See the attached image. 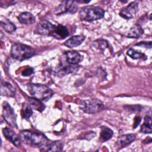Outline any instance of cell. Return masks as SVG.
<instances>
[{
	"label": "cell",
	"mask_w": 152,
	"mask_h": 152,
	"mask_svg": "<svg viewBox=\"0 0 152 152\" xmlns=\"http://www.w3.org/2000/svg\"><path fill=\"white\" fill-rule=\"evenodd\" d=\"M19 137L25 144L37 147H44L49 144V140L43 134L28 130H23L19 133Z\"/></svg>",
	"instance_id": "1"
},
{
	"label": "cell",
	"mask_w": 152,
	"mask_h": 152,
	"mask_svg": "<svg viewBox=\"0 0 152 152\" xmlns=\"http://www.w3.org/2000/svg\"><path fill=\"white\" fill-rule=\"evenodd\" d=\"M11 55L13 58L22 61L33 56L35 55V50L28 45L15 43L11 46Z\"/></svg>",
	"instance_id": "2"
},
{
	"label": "cell",
	"mask_w": 152,
	"mask_h": 152,
	"mask_svg": "<svg viewBox=\"0 0 152 152\" xmlns=\"http://www.w3.org/2000/svg\"><path fill=\"white\" fill-rule=\"evenodd\" d=\"M28 91L31 96L40 101L49 100L53 96V91L46 86L40 84H29Z\"/></svg>",
	"instance_id": "3"
},
{
	"label": "cell",
	"mask_w": 152,
	"mask_h": 152,
	"mask_svg": "<svg viewBox=\"0 0 152 152\" xmlns=\"http://www.w3.org/2000/svg\"><path fill=\"white\" fill-rule=\"evenodd\" d=\"M104 15V11L102 8L93 5L84 7L79 12L80 19L87 21H93L101 19Z\"/></svg>",
	"instance_id": "4"
},
{
	"label": "cell",
	"mask_w": 152,
	"mask_h": 152,
	"mask_svg": "<svg viewBox=\"0 0 152 152\" xmlns=\"http://www.w3.org/2000/svg\"><path fill=\"white\" fill-rule=\"evenodd\" d=\"M80 109L87 113H96L101 111L104 105L102 101L97 99L83 100L80 104Z\"/></svg>",
	"instance_id": "5"
},
{
	"label": "cell",
	"mask_w": 152,
	"mask_h": 152,
	"mask_svg": "<svg viewBox=\"0 0 152 152\" xmlns=\"http://www.w3.org/2000/svg\"><path fill=\"white\" fill-rule=\"evenodd\" d=\"M78 9L76 1H64L56 8L55 14L62 15L65 13L74 14Z\"/></svg>",
	"instance_id": "6"
},
{
	"label": "cell",
	"mask_w": 152,
	"mask_h": 152,
	"mask_svg": "<svg viewBox=\"0 0 152 152\" xmlns=\"http://www.w3.org/2000/svg\"><path fill=\"white\" fill-rule=\"evenodd\" d=\"M2 107V116L7 123L12 127H17V117L13 109L7 102H4Z\"/></svg>",
	"instance_id": "7"
},
{
	"label": "cell",
	"mask_w": 152,
	"mask_h": 152,
	"mask_svg": "<svg viewBox=\"0 0 152 152\" xmlns=\"http://www.w3.org/2000/svg\"><path fill=\"white\" fill-rule=\"evenodd\" d=\"M138 10V4L136 1L131 2L126 7H124L119 12V15L124 18L129 20L135 15Z\"/></svg>",
	"instance_id": "8"
},
{
	"label": "cell",
	"mask_w": 152,
	"mask_h": 152,
	"mask_svg": "<svg viewBox=\"0 0 152 152\" xmlns=\"http://www.w3.org/2000/svg\"><path fill=\"white\" fill-rule=\"evenodd\" d=\"M55 28V25L48 21L43 20L39 23L36 26V31L37 34L52 36Z\"/></svg>",
	"instance_id": "9"
},
{
	"label": "cell",
	"mask_w": 152,
	"mask_h": 152,
	"mask_svg": "<svg viewBox=\"0 0 152 152\" xmlns=\"http://www.w3.org/2000/svg\"><path fill=\"white\" fill-rule=\"evenodd\" d=\"M135 140V135L132 134L122 135L118 137L116 142V146L120 149L130 144Z\"/></svg>",
	"instance_id": "10"
},
{
	"label": "cell",
	"mask_w": 152,
	"mask_h": 152,
	"mask_svg": "<svg viewBox=\"0 0 152 152\" xmlns=\"http://www.w3.org/2000/svg\"><path fill=\"white\" fill-rule=\"evenodd\" d=\"M2 132L4 137L10 141L16 147H19L21 144V140L19 135H17L12 130L8 128H4L2 129Z\"/></svg>",
	"instance_id": "11"
},
{
	"label": "cell",
	"mask_w": 152,
	"mask_h": 152,
	"mask_svg": "<svg viewBox=\"0 0 152 152\" xmlns=\"http://www.w3.org/2000/svg\"><path fill=\"white\" fill-rule=\"evenodd\" d=\"M69 35V31L68 28L61 24L55 25L54 31L52 34V36L56 39L61 40L64 39Z\"/></svg>",
	"instance_id": "12"
},
{
	"label": "cell",
	"mask_w": 152,
	"mask_h": 152,
	"mask_svg": "<svg viewBox=\"0 0 152 152\" xmlns=\"http://www.w3.org/2000/svg\"><path fill=\"white\" fill-rule=\"evenodd\" d=\"M66 60L69 64L77 65L83 60V56L77 52L67 51L64 53Z\"/></svg>",
	"instance_id": "13"
},
{
	"label": "cell",
	"mask_w": 152,
	"mask_h": 152,
	"mask_svg": "<svg viewBox=\"0 0 152 152\" xmlns=\"http://www.w3.org/2000/svg\"><path fill=\"white\" fill-rule=\"evenodd\" d=\"M84 39L85 37L83 36H74L66 40L64 43V45L69 48H73L80 45L84 40Z\"/></svg>",
	"instance_id": "14"
},
{
	"label": "cell",
	"mask_w": 152,
	"mask_h": 152,
	"mask_svg": "<svg viewBox=\"0 0 152 152\" xmlns=\"http://www.w3.org/2000/svg\"><path fill=\"white\" fill-rule=\"evenodd\" d=\"M1 91L2 96L14 97L15 94V90L13 86L7 82H2Z\"/></svg>",
	"instance_id": "15"
},
{
	"label": "cell",
	"mask_w": 152,
	"mask_h": 152,
	"mask_svg": "<svg viewBox=\"0 0 152 152\" xmlns=\"http://www.w3.org/2000/svg\"><path fill=\"white\" fill-rule=\"evenodd\" d=\"M144 33V30L142 27L138 24H134L128 31L126 36L130 38H138Z\"/></svg>",
	"instance_id": "16"
},
{
	"label": "cell",
	"mask_w": 152,
	"mask_h": 152,
	"mask_svg": "<svg viewBox=\"0 0 152 152\" xmlns=\"http://www.w3.org/2000/svg\"><path fill=\"white\" fill-rule=\"evenodd\" d=\"M18 21L24 24H31L35 22V18L33 14L28 12H22L18 16Z\"/></svg>",
	"instance_id": "17"
},
{
	"label": "cell",
	"mask_w": 152,
	"mask_h": 152,
	"mask_svg": "<svg viewBox=\"0 0 152 152\" xmlns=\"http://www.w3.org/2000/svg\"><path fill=\"white\" fill-rule=\"evenodd\" d=\"M79 66L77 65L69 64L67 66H64L57 71V75L59 77H63L66 74L72 73L78 71Z\"/></svg>",
	"instance_id": "18"
},
{
	"label": "cell",
	"mask_w": 152,
	"mask_h": 152,
	"mask_svg": "<svg viewBox=\"0 0 152 152\" xmlns=\"http://www.w3.org/2000/svg\"><path fill=\"white\" fill-rule=\"evenodd\" d=\"M113 131L109 128L103 126L101 127L100 133V140L102 142H104L109 140L113 136Z\"/></svg>",
	"instance_id": "19"
},
{
	"label": "cell",
	"mask_w": 152,
	"mask_h": 152,
	"mask_svg": "<svg viewBox=\"0 0 152 152\" xmlns=\"http://www.w3.org/2000/svg\"><path fill=\"white\" fill-rule=\"evenodd\" d=\"M28 101L31 107L35 110H39L40 112H42L45 108V106L42 103V101L37 100L34 97H28Z\"/></svg>",
	"instance_id": "20"
},
{
	"label": "cell",
	"mask_w": 152,
	"mask_h": 152,
	"mask_svg": "<svg viewBox=\"0 0 152 152\" xmlns=\"http://www.w3.org/2000/svg\"><path fill=\"white\" fill-rule=\"evenodd\" d=\"M64 145L61 141H56L52 143H49L45 150L48 151H61L63 150Z\"/></svg>",
	"instance_id": "21"
},
{
	"label": "cell",
	"mask_w": 152,
	"mask_h": 152,
	"mask_svg": "<svg viewBox=\"0 0 152 152\" xmlns=\"http://www.w3.org/2000/svg\"><path fill=\"white\" fill-rule=\"evenodd\" d=\"M1 25L3 29L8 33H12L16 30V26L7 18L2 19Z\"/></svg>",
	"instance_id": "22"
},
{
	"label": "cell",
	"mask_w": 152,
	"mask_h": 152,
	"mask_svg": "<svg viewBox=\"0 0 152 152\" xmlns=\"http://www.w3.org/2000/svg\"><path fill=\"white\" fill-rule=\"evenodd\" d=\"M140 131L145 134L151 133V119L149 116H146L144 118V122L141 127Z\"/></svg>",
	"instance_id": "23"
},
{
	"label": "cell",
	"mask_w": 152,
	"mask_h": 152,
	"mask_svg": "<svg viewBox=\"0 0 152 152\" xmlns=\"http://www.w3.org/2000/svg\"><path fill=\"white\" fill-rule=\"evenodd\" d=\"M33 113L32 107L27 103H23L21 107V115L24 119H28Z\"/></svg>",
	"instance_id": "24"
},
{
	"label": "cell",
	"mask_w": 152,
	"mask_h": 152,
	"mask_svg": "<svg viewBox=\"0 0 152 152\" xmlns=\"http://www.w3.org/2000/svg\"><path fill=\"white\" fill-rule=\"evenodd\" d=\"M127 55H128L129 57H131V58L134 59H143L144 58H145L146 59V56L140 52H138L132 48L128 49V50L126 52Z\"/></svg>",
	"instance_id": "25"
},
{
	"label": "cell",
	"mask_w": 152,
	"mask_h": 152,
	"mask_svg": "<svg viewBox=\"0 0 152 152\" xmlns=\"http://www.w3.org/2000/svg\"><path fill=\"white\" fill-rule=\"evenodd\" d=\"M94 46L101 50H104L106 48L109 47V45L106 40L103 39H99L93 42Z\"/></svg>",
	"instance_id": "26"
},
{
	"label": "cell",
	"mask_w": 152,
	"mask_h": 152,
	"mask_svg": "<svg viewBox=\"0 0 152 152\" xmlns=\"http://www.w3.org/2000/svg\"><path fill=\"white\" fill-rule=\"evenodd\" d=\"M33 71H34L33 68L29 66V67H27V68H26L24 71H23L21 72V74H22V75L24 76V77H27V76L31 75L33 73Z\"/></svg>",
	"instance_id": "27"
},
{
	"label": "cell",
	"mask_w": 152,
	"mask_h": 152,
	"mask_svg": "<svg viewBox=\"0 0 152 152\" xmlns=\"http://www.w3.org/2000/svg\"><path fill=\"white\" fill-rule=\"evenodd\" d=\"M141 119V118L138 116H137L135 117L134 118V128H135L136 127H137L139 125V124L140 123Z\"/></svg>",
	"instance_id": "28"
},
{
	"label": "cell",
	"mask_w": 152,
	"mask_h": 152,
	"mask_svg": "<svg viewBox=\"0 0 152 152\" xmlns=\"http://www.w3.org/2000/svg\"><path fill=\"white\" fill-rule=\"evenodd\" d=\"M148 45H151V42H140L139 43L136 44V45H138V46H144L145 48H151L150 46H148Z\"/></svg>",
	"instance_id": "29"
}]
</instances>
